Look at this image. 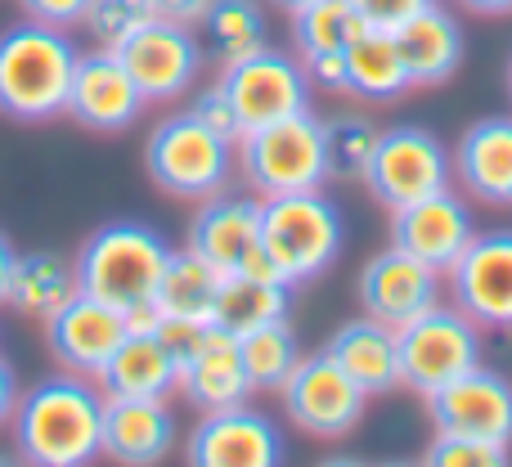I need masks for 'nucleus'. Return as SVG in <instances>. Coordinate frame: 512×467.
<instances>
[{"label":"nucleus","instance_id":"44","mask_svg":"<svg viewBox=\"0 0 512 467\" xmlns=\"http://www.w3.org/2000/svg\"><path fill=\"white\" fill-rule=\"evenodd\" d=\"M14 261H18L14 243L0 234V301H5V292H9V274H14Z\"/></svg>","mask_w":512,"mask_h":467},{"label":"nucleus","instance_id":"51","mask_svg":"<svg viewBox=\"0 0 512 467\" xmlns=\"http://www.w3.org/2000/svg\"><path fill=\"white\" fill-rule=\"evenodd\" d=\"M508 95H512V63H508Z\"/></svg>","mask_w":512,"mask_h":467},{"label":"nucleus","instance_id":"41","mask_svg":"<svg viewBox=\"0 0 512 467\" xmlns=\"http://www.w3.org/2000/svg\"><path fill=\"white\" fill-rule=\"evenodd\" d=\"M212 9V0H158V14L171 18V23H185V27H198Z\"/></svg>","mask_w":512,"mask_h":467},{"label":"nucleus","instance_id":"40","mask_svg":"<svg viewBox=\"0 0 512 467\" xmlns=\"http://www.w3.org/2000/svg\"><path fill=\"white\" fill-rule=\"evenodd\" d=\"M306 77L319 90H342L346 95V50H324V54H306Z\"/></svg>","mask_w":512,"mask_h":467},{"label":"nucleus","instance_id":"19","mask_svg":"<svg viewBox=\"0 0 512 467\" xmlns=\"http://www.w3.org/2000/svg\"><path fill=\"white\" fill-rule=\"evenodd\" d=\"M176 450V414L167 400L104 396V459L117 467H158Z\"/></svg>","mask_w":512,"mask_h":467},{"label":"nucleus","instance_id":"12","mask_svg":"<svg viewBox=\"0 0 512 467\" xmlns=\"http://www.w3.org/2000/svg\"><path fill=\"white\" fill-rule=\"evenodd\" d=\"M427 414L441 436H468V441L508 445L512 441V382L495 369H472L450 387L432 391Z\"/></svg>","mask_w":512,"mask_h":467},{"label":"nucleus","instance_id":"39","mask_svg":"<svg viewBox=\"0 0 512 467\" xmlns=\"http://www.w3.org/2000/svg\"><path fill=\"white\" fill-rule=\"evenodd\" d=\"M23 5V14L27 18H36V23H50V27H77V23H86V9H90V0H18Z\"/></svg>","mask_w":512,"mask_h":467},{"label":"nucleus","instance_id":"27","mask_svg":"<svg viewBox=\"0 0 512 467\" xmlns=\"http://www.w3.org/2000/svg\"><path fill=\"white\" fill-rule=\"evenodd\" d=\"M292 288L283 279H256V274H221L212 324L230 337H243L252 328H265L274 319H288Z\"/></svg>","mask_w":512,"mask_h":467},{"label":"nucleus","instance_id":"13","mask_svg":"<svg viewBox=\"0 0 512 467\" xmlns=\"http://www.w3.org/2000/svg\"><path fill=\"white\" fill-rule=\"evenodd\" d=\"M122 342H126L122 310L81 288L45 319V346L63 364V373H77V378H99Z\"/></svg>","mask_w":512,"mask_h":467},{"label":"nucleus","instance_id":"48","mask_svg":"<svg viewBox=\"0 0 512 467\" xmlns=\"http://www.w3.org/2000/svg\"><path fill=\"white\" fill-rule=\"evenodd\" d=\"M319 467H364V463H355V459H328V463H319Z\"/></svg>","mask_w":512,"mask_h":467},{"label":"nucleus","instance_id":"31","mask_svg":"<svg viewBox=\"0 0 512 467\" xmlns=\"http://www.w3.org/2000/svg\"><path fill=\"white\" fill-rule=\"evenodd\" d=\"M288 18H292V41H297L301 59L324 50H346L355 36L369 32V23L351 9V0H315V5L297 9Z\"/></svg>","mask_w":512,"mask_h":467},{"label":"nucleus","instance_id":"26","mask_svg":"<svg viewBox=\"0 0 512 467\" xmlns=\"http://www.w3.org/2000/svg\"><path fill=\"white\" fill-rule=\"evenodd\" d=\"M414 81L405 72V59L396 50L391 32H364L346 45V95L364 99V104H391V99L409 95Z\"/></svg>","mask_w":512,"mask_h":467},{"label":"nucleus","instance_id":"49","mask_svg":"<svg viewBox=\"0 0 512 467\" xmlns=\"http://www.w3.org/2000/svg\"><path fill=\"white\" fill-rule=\"evenodd\" d=\"M382 467H418V463H382Z\"/></svg>","mask_w":512,"mask_h":467},{"label":"nucleus","instance_id":"16","mask_svg":"<svg viewBox=\"0 0 512 467\" xmlns=\"http://www.w3.org/2000/svg\"><path fill=\"white\" fill-rule=\"evenodd\" d=\"M477 238L472 212L454 189L423 198V203H409L400 212H391V247L418 256L423 265L450 274L454 261L468 252V243Z\"/></svg>","mask_w":512,"mask_h":467},{"label":"nucleus","instance_id":"21","mask_svg":"<svg viewBox=\"0 0 512 467\" xmlns=\"http://www.w3.org/2000/svg\"><path fill=\"white\" fill-rule=\"evenodd\" d=\"M459 185L490 207H512V117H481L459 135L450 158Z\"/></svg>","mask_w":512,"mask_h":467},{"label":"nucleus","instance_id":"28","mask_svg":"<svg viewBox=\"0 0 512 467\" xmlns=\"http://www.w3.org/2000/svg\"><path fill=\"white\" fill-rule=\"evenodd\" d=\"M77 292V265L59 252H27L14 261V274H9V292L5 301L18 310V315L32 319H50L63 301Z\"/></svg>","mask_w":512,"mask_h":467},{"label":"nucleus","instance_id":"4","mask_svg":"<svg viewBox=\"0 0 512 467\" xmlns=\"http://www.w3.org/2000/svg\"><path fill=\"white\" fill-rule=\"evenodd\" d=\"M342 212L319 189L261 198V247L288 288L310 283L342 256Z\"/></svg>","mask_w":512,"mask_h":467},{"label":"nucleus","instance_id":"47","mask_svg":"<svg viewBox=\"0 0 512 467\" xmlns=\"http://www.w3.org/2000/svg\"><path fill=\"white\" fill-rule=\"evenodd\" d=\"M274 5H279V9H283V14H297V9L315 5V0H274Z\"/></svg>","mask_w":512,"mask_h":467},{"label":"nucleus","instance_id":"1","mask_svg":"<svg viewBox=\"0 0 512 467\" xmlns=\"http://www.w3.org/2000/svg\"><path fill=\"white\" fill-rule=\"evenodd\" d=\"M9 427L23 467H90L104 459V391L77 373L45 378L18 396Z\"/></svg>","mask_w":512,"mask_h":467},{"label":"nucleus","instance_id":"10","mask_svg":"<svg viewBox=\"0 0 512 467\" xmlns=\"http://www.w3.org/2000/svg\"><path fill=\"white\" fill-rule=\"evenodd\" d=\"M126 72L135 77L144 104H171L185 90H194L198 72H203V45L194 41V27L171 23V18L153 14L117 45Z\"/></svg>","mask_w":512,"mask_h":467},{"label":"nucleus","instance_id":"37","mask_svg":"<svg viewBox=\"0 0 512 467\" xmlns=\"http://www.w3.org/2000/svg\"><path fill=\"white\" fill-rule=\"evenodd\" d=\"M207 333H212V324H198V319H176V315H162V324H158V342L167 346L171 355H176V364H180V369H185V364L198 355V346L207 342Z\"/></svg>","mask_w":512,"mask_h":467},{"label":"nucleus","instance_id":"17","mask_svg":"<svg viewBox=\"0 0 512 467\" xmlns=\"http://www.w3.org/2000/svg\"><path fill=\"white\" fill-rule=\"evenodd\" d=\"M68 113L86 131H99V135L126 131V126L140 122L144 95L135 86V77L126 72L122 54L117 50L81 54L77 72H72V90H68Z\"/></svg>","mask_w":512,"mask_h":467},{"label":"nucleus","instance_id":"22","mask_svg":"<svg viewBox=\"0 0 512 467\" xmlns=\"http://www.w3.org/2000/svg\"><path fill=\"white\" fill-rule=\"evenodd\" d=\"M324 351L351 373V382L364 396H387V391L400 387V337L382 319H351L328 337Z\"/></svg>","mask_w":512,"mask_h":467},{"label":"nucleus","instance_id":"20","mask_svg":"<svg viewBox=\"0 0 512 467\" xmlns=\"http://www.w3.org/2000/svg\"><path fill=\"white\" fill-rule=\"evenodd\" d=\"M256 243H261V198L216 194L189 221V252L203 256L216 274H234Z\"/></svg>","mask_w":512,"mask_h":467},{"label":"nucleus","instance_id":"18","mask_svg":"<svg viewBox=\"0 0 512 467\" xmlns=\"http://www.w3.org/2000/svg\"><path fill=\"white\" fill-rule=\"evenodd\" d=\"M441 301V270L423 265L418 256L387 247L360 270V306L364 315L382 319L391 328H405L423 310Z\"/></svg>","mask_w":512,"mask_h":467},{"label":"nucleus","instance_id":"34","mask_svg":"<svg viewBox=\"0 0 512 467\" xmlns=\"http://www.w3.org/2000/svg\"><path fill=\"white\" fill-rule=\"evenodd\" d=\"M418 467H512L508 463V445H490V441H468V436H441L427 445L423 463Z\"/></svg>","mask_w":512,"mask_h":467},{"label":"nucleus","instance_id":"11","mask_svg":"<svg viewBox=\"0 0 512 467\" xmlns=\"http://www.w3.org/2000/svg\"><path fill=\"white\" fill-rule=\"evenodd\" d=\"M364 391L351 382V373L333 360L328 351L310 355L292 369V378L283 382V409H288L292 427H301L306 436L333 441L360 427L364 418Z\"/></svg>","mask_w":512,"mask_h":467},{"label":"nucleus","instance_id":"50","mask_svg":"<svg viewBox=\"0 0 512 467\" xmlns=\"http://www.w3.org/2000/svg\"><path fill=\"white\" fill-rule=\"evenodd\" d=\"M0 467H18V463L14 459H0Z\"/></svg>","mask_w":512,"mask_h":467},{"label":"nucleus","instance_id":"43","mask_svg":"<svg viewBox=\"0 0 512 467\" xmlns=\"http://www.w3.org/2000/svg\"><path fill=\"white\" fill-rule=\"evenodd\" d=\"M14 409H18V382H14V369L0 360V427L14 418Z\"/></svg>","mask_w":512,"mask_h":467},{"label":"nucleus","instance_id":"25","mask_svg":"<svg viewBox=\"0 0 512 467\" xmlns=\"http://www.w3.org/2000/svg\"><path fill=\"white\" fill-rule=\"evenodd\" d=\"M104 396H135V400H167L180 391V364L158 333H126V342L113 351V360L99 373Z\"/></svg>","mask_w":512,"mask_h":467},{"label":"nucleus","instance_id":"35","mask_svg":"<svg viewBox=\"0 0 512 467\" xmlns=\"http://www.w3.org/2000/svg\"><path fill=\"white\" fill-rule=\"evenodd\" d=\"M144 18L135 14V9H126L122 0H90V9H86V32L99 41V50H117V45L126 41V36L140 27Z\"/></svg>","mask_w":512,"mask_h":467},{"label":"nucleus","instance_id":"9","mask_svg":"<svg viewBox=\"0 0 512 467\" xmlns=\"http://www.w3.org/2000/svg\"><path fill=\"white\" fill-rule=\"evenodd\" d=\"M216 81L225 86L234 113H239L243 135L274 126V122H288L297 113H310L306 63L283 50H270V45H261V50L239 63H225Z\"/></svg>","mask_w":512,"mask_h":467},{"label":"nucleus","instance_id":"33","mask_svg":"<svg viewBox=\"0 0 512 467\" xmlns=\"http://www.w3.org/2000/svg\"><path fill=\"white\" fill-rule=\"evenodd\" d=\"M378 144V126L364 113H342L324 122V149H328V176L333 180H364V167Z\"/></svg>","mask_w":512,"mask_h":467},{"label":"nucleus","instance_id":"14","mask_svg":"<svg viewBox=\"0 0 512 467\" xmlns=\"http://www.w3.org/2000/svg\"><path fill=\"white\" fill-rule=\"evenodd\" d=\"M450 292L477 328H512V230L472 238L450 270Z\"/></svg>","mask_w":512,"mask_h":467},{"label":"nucleus","instance_id":"36","mask_svg":"<svg viewBox=\"0 0 512 467\" xmlns=\"http://www.w3.org/2000/svg\"><path fill=\"white\" fill-rule=\"evenodd\" d=\"M189 113L198 117V122L207 126V131H216L221 140H230V144H239L243 140V126H239V113H234V104H230V95H225V86L221 81H212L207 90H198L194 95V104H189Z\"/></svg>","mask_w":512,"mask_h":467},{"label":"nucleus","instance_id":"32","mask_svg":"<svg viewBox=\"0 0 512 467\" xmlns=\"http://www.w3.org/2000/svg\"><path fill=\"white\" fill-rule=\"evenodd\" d=\"M207 36H212L216 45V59L225 63H239L256 54L265 45V14L256 0H212V9H207L203 18Z\"/></svg>","mask_w":512,"mask_h":467},{"label":"nucleus","instance_id":"24","mask_svg":"<svg viewBox=\"0 0 512 467\" xmlns=\"http://www.w3.org/2000/svg\"><path fill=\"white\" fill-rule=\"evenodd\" d=\"M180 391H185L203 414L248 405L252 382H248V369H243L239 337L221 333V328L212 324V333H207V342L198 346V355L180 369Z\"/></svg>","mask_w":512,"mask_h":467},{"label":"nucleus","instance_id":"45","mask_svg":"<svg viewBox=\"0 0 512 467\" xmlns=\"http://www.w3.org/2000/svg\"><path fill=\"white\" fill-rule=\"evenodd\" d=\"M472 14H512V0H459Z\"/></svg>","mask_w":512,"mask_h":467},{"label":"nucleus","instance_id":"46","mask_svg":"<svg viewBox=\"0 0 512 467\" xmlns=\"http://www.w3.org/2000/svg\"><path fill=\"white\" fill-rule=\"evenodd\" d=\"M122 5L135 9L140 18H153V14H158V0H122Z\"/></svg>","mask_w":512,"mask_h":467},{"label":"nucleus","instance_id":"29","mask_svg":"<svg viewBox=\"0 0 512 467\" xmlns=\"http://www.w3.org/2000/svg\"><path fill=\"white\" fill-rule=\"evenodd\" d=\"M216 292H221V274L194 256L185 252H171L167 270H162V283L153 292L162 315H176V319H198V324H212V310H216Z\"/></svg>","mask_w":512,"mask_h":467},{"label":"nucleus","instance_id":"23","mask_svg":"<svg viewBox=\"0 0 512 467\" xmlns=\"http://www.w3.org/2000/svg\"><path fill=\"white\" fill-rule=\"evenodd\" d=\"M396 50L405 59V72L414 86H445L463 63V27L445 5H427L423 14H414L409 23H400Z\"/></svg>","mask_w":512,"mask_h":467},{"label":"nucleus","instance_id":"42","mask_svg":"<svg viewBox=\"0 0 512 467\" xmlns=\"http://www.w3.org/2000/svg\"><path fill=\"white\" fill-rule=\"evenodd\" d=\"M122 319H126V333H158L162 310L158 301H135V306L122 310Z\"/></svg>","mask_w":512,"mask_h":467},{"label":"nucleus","instance_id":"30","mask_svg":"<svg viewBox=\"0 0 512 467\" xmlns=\"http://www.w3.org/2000/svg\"><path fill=\"white\" fill-rule=\"evenodd\" d=\"M239 355H243L252 391H283V382L301 364V346H297V333L288 328V319H274V324L243 333Z\"/></svg>","mask_w":512,"mask_h":467},{"label":"nucleus","instance_id":"8","mask_svg":"<svg viewBox=\"0 0 512 467\" xmlns=\"http://www.w3.org/2000/svg\"><path fill=\"white\" fill-rule=\"evenodd\" d=\"M450 176H454L450 153L423 126H387V131H378L373 158L364 167V185L387 212H400V207L423 203V198L450 189Z\"/></svg>","mask_w":512,"mask_h":467},{"label":"nucleus","instance_id":"38","mask_svg":"<svg viewBox=\"0 0 512 467\" xmlns=\"http://www.w3.org/2000/svg\"><path fill=\"white\" fill-rule=\"evenodd\" d=\"M427 5H432V0H351V9L373 27V32H396L400 23L423 14Z\"/></svg>","mask_w":512,"mask_h":467},{"label":"nucleus","instance_id":"5","mask_svg":"<svg viewBox=\"0 0 512 467\" xmlns=\"http://www.w3.org/2000/svg\"><path fill=\"white\" fill-rule=\"evenodd\" d=\"M243 180L261 198L279 194H306L328 180V149H324V122L315 113H297L288 122L248 131L239 144Z\"/></svg>","mask_w":512,"mask_h":467},{"label":"nucleus","instance_id":"3","mask_svg":"<svg viewBox=\"0 0 512 467\" xmlns=\"http://www.w3.org/2000/svg\"><path fill=\"white\" fill-rule=\"evenodd\" d=\"M171 261V243L140 221H108L81 243L77 288L108 306L126 310L135 301H153L162 270Z\"/></svg>","mask_w":512,"mask_h":467},{"label":"nucleus","instance_id":"7","mask_svg":"<svg viewBox=\"0 0 512 467\" xmlns=\"http://www.w3.org/2000/svg\"><path fill=\"white\" fill-rule=\"evenodd\" d=\"M400 337V387L432 396V391L450 387L454 378L472 373L481 364V333L459 306L423 310L418 319H409L405 328H396Z\"/></svg>","mask_w":512,"mask_h":467},{"label":"nucleus","instance_id":"6","mask_svg":"<svg viewBox=\"0 0 512 467\" xmlns=\"http://www.w3.org/2000/svg\"><path fill=\"white\" fill-rule=\"evenodd\" d=\"M230 153L234 144L207 131L194 113H171L149 131V149H144V167H149L153 185H162L171 198H207L225 194L230 180Z\"/></svg>","mask_w":512,"mask_h":467},{"label":"nucleus","instance_id":"2","mask_svg":"<svg viewBox=\"0 0 512 467\" xmlns=\"http://www.w3.org/2000/svg\"><path fill=\"white\" fill-rule=\"evenodd\" d=\"M77 41L63 27L23 23L0 32V113L14 122H50L68 113V90L77 72Z\"/></svg>","mask_w":512,"mask_h":467},{"label":"nucleus","instance_id":"15","mask_svg":"<svg viewBox=\"0 0 512 467\" xmlns=\"http://www.w3.org/2000/svg\"><path fill=\"white\" fill-rule=\"evenodd\" d=\"M189 467H283V432L252 405L216 409L194 427L185 450Z\"/></svg>","mask_w":512,"mask_h":467}]
</instances>
